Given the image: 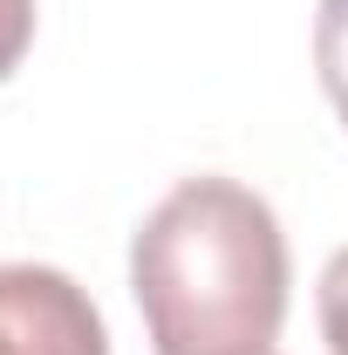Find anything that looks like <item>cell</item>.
Returning a JSON list of instances; mask_svg holds the SVG:
<instances>
[{
	"label": "cell",
	"mask_w": 348,
	"mask_h": 355,
	"mask_svg": "<svg viewBox=\"0 0 348 355\" xmlns=\"http://www.w3.org/2000/svg\"><path fill=\"white\" fill-rule=\"evenodd\" d=\"M287 232L239 178H184L130 239V294L157 355H273Z\"/></svg>",
	"instance_id": "1"
},
{
	"label": "cell",
	"mask_w": 348,
	"mask_h": 355,
	"mask_svg": "<svg viewBox=\"0 0 348 355\" xmlns=\"http://www.w3.org/2000/svg\"><path fill=\"white\" fill-rule=\"evenodd\" d=\"M0 355H110V328L62 266H0Z\"/></svg>",
	"instance_id": "2"
},
{
	"label": "cell",
	"mask_w": 348,
	"mask_h": 355,
	"mask_svg": "<svg viewBox=\"0 0 348 355\" xmlns=\"http://www.w3.org/2000/svg\"><path fill=\"white\" fill-rule=\"evenodd\" d=\"M314 69H321L335 116L348 123V0H321V14H314Z\"/></svg>",
	"instance_id": "3"
},
{
	"label": "cell",
	"mask_w": 348,
	"mask_h": 355,
	"mask_svg": "<svg viewBox=\"0 0 348 355\" xmlns=\"http://www.w3.org/2000/svg\"><path fill=\"white\" fill-rule=\"evenodd\" d=\"M321 335L335 355H348V246L321 266Z\"/></svg>",
	"instance_id": "4"
},
{
	"label": "cell",
	"mask_w": 348,
	"mask_h": 355,
	"mask_svg": "<svg viewBox=\"0 0 348 355\" xmlns=\"http://www.w3.org/2000/svg\"><path fill=\"white\" fill-rule=\"evenodd\" d=\"M28 42H35V0H0V83L21 69Z\"/></svg>",
	"instance_id": "5"
}]
</instances>
